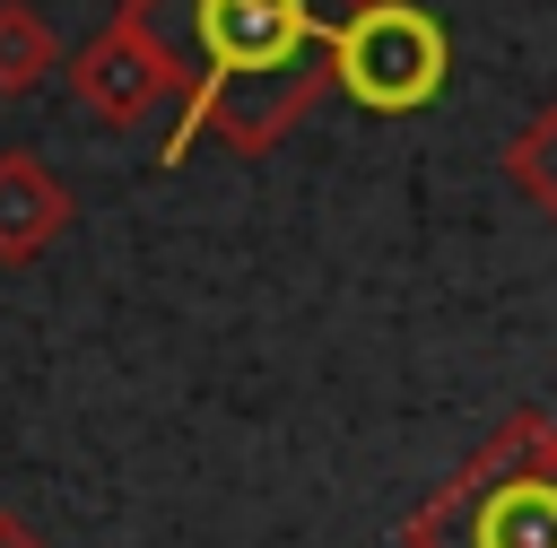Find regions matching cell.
Here are the masks:
<instances>
[{
  "mask_svg": "<svg viewBox=\"0 0 557 548\" xmlns=\"http://www.w3.org/2000/svg\"><path fill=\"white\" fill-rule=\"evenodd\" d=\"M52 70V26L26 0H0V96H26Z\"/></svg>",
  "mask_w": 557,
  "mask_h": 548,
  "instance_id": "52a82bcc",
  "label": "cell"
},
{
  "mask_svg": "<svg viewBox=\"0 0 557 548\" xmlns=\"http://www.w3.org/2000/svg\"><path fill=\"white\" fill-rule=\"evenodd\" d=\"M400 548H557V418L513 409L400 522Z\"/></svg>",
  "mask_w": 557,
  "mask_h": 548,
  "instance_id": "7a4b0ae2",
  "label": "cell"
},
{
  "mask_svg": "<svg viewBox=\"0 0 557 548\" xmlns=\"http://www.w3.org/2000/svg\"><path fill=\"white\" fill-rule=\"evenodd\" d=\"M505 183H513L540 217H557V96L505 139Z\"/></svg>",
  "mask_w": 557,
  "mask_h": 548,
  "instance_id": "8992f818",
  "label": "cell"
},
{
  "mask_svg": "<svg viewBox=\"0 0 557 548\" xmlns=\"http://www.w3.org/2000/svg\"><path fill=\"white\" fill-rule=\"evenodd\" d=\"M131 9L183 61V130L165 139L174 165L191 139L261 157L278 130H296L305 104L331 87V35L357 0H131Z\"/></svg>",
  "mask_w": 557,
  "mask_h": 548,
  "instance_id": "6da1fadb",
  "label": "cell"
},
{
  "mask_svg": "<svg viewBox=\"0 0 557 548\" xmlns=\"http://www.w3.org/2000/svg\"><path fill=\"white\" fill-rule=\"evenodd\" d=\"M70 87H78L87 113H104V122H139V113H157L165 96H183V61L165 52V35H157L139 9H122V17L70 61Z\"/></svg>",
  "mask_w": 557,
  "mask_h": 548,
  "instance_id": "277c9868",
  "label": "cell"
},
{
  "mask_svg": "<svg viewBox=\"0 0 557 548\" xmlns=\"http://www.w3.org/2000/svg\"><path fill=\"white\" fill-rule=\"evenodd\" d=\"M61 226H70V183L9 148L0 157V261H35Z\"/></svg>",
  "mask_w": 557,
  "mask_h": 548,
  "instance_id": "5b68a950",
  "label": "cell"
},
{
  "mask_svg": "<svg viewBox=\"0 0 557 548\" xmlns=\"http://www.w3.org/2000/svg\"><path fill=\"white\" fill-rule=\"evenodd\" d=\"M0 548H44V539H35V531H26L17 513H0Z\"/></svg>",
  "mask_w": 557,
  "mask_h": 548,
  "instance_id": "ba28073f",
  "label": "cell"
},
{
  "mask_svg": "<svg viewBox=\"0 0 557 548\" xmlns=\"http://www.w3.org/2000/svg\"><path fill=\"white\" fill-rule=\"evenodd\" d=\"M444 70H453V43H444L435 9H418V0H357L331 35V87L366 113L435 104Z\"/></svg>",
  "mask_w": 557,
  "mask_h": 548,
  "instance_id": "3957f363",
  "label": "cell"
}]
</instances>
